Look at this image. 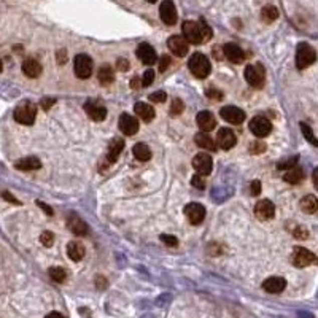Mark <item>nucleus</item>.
Wrapping results in <instances>:
<instances>
[{
  "label": "nucleus",
  "instance_id": "nucleus-1",
  "mask_svg": "<svg viewBox=\"0 0 318 318\" xmlns=\"http://www.w3.org/2000/svg\"><path fill=\"white\" fill-rule=\"evenodd\" d=\"M183 37L185 40L188 43H193V45H201L202 42H207L212 39V29L205 24L204 21H185L183 23Z\"/></svg>",
  "mask_w": 318,
  "mask_h": 318
},
{
  "label": "nucleus",
  "instance_id": "nucleus-2",
  "mask_svg": "<svg viewBox=\"0 0 318 318\" xmlns=\"http://www.w3.org/2000/svg\"><path fill=\"white\" fill-rule=\"evenodd\" d=\"M188 67L191 70V73L194 75L196 78H207L210 75V61L207 59V56L202 54V53H194L190 61H188Z\"/></svg>",
  "mask_w": 318,
  "mask_h": 318
},
{
  "label": "nucleus",
  "instance_id": "nucleus-3",
  "mask_svg": "<svg viewBox=\"0 0 318 318\" xmlns=\"http://www.w3.org/2000/svg\"><path fill=\"white\" fill-rule=\"evenodd\" d=\"M13 116L20 124L31 126V124H34L35 116H37V107H35V104H32L31 100H24L15 108Z\"/></svg>",
  "mask_w": 318,
  "mask_h": 318
},
{
  "label": "nucleus",
  "instance_id": "nucleus-4",
  "mask_svg": "<svg viewBox=\"0 0 318 318\" xmlns=\"http://www.w3.org/2000/svg\"><path fill=\"white\" fill-rule=\"evenodd\" d=\"M316 61V51L308 43H299L296 50V67L299 70L307 69Z\"/></svg>",
  "mask_w": 318,
  "mask_h": 318
},
{
  "label": "nucleus",
  "instance_id": "nucleus-5",
  "mask_svg": "<svg viewBox=\"0 0 318 318\" xmlns=\"http://www.w3.org/2000/svg\"><path fill=\"white\" fill-rule=\"evenodd\" d=\"M245 80L250 86L253 88H263L266 80V72L263 65H247L245 67Z\"/></svg>",
  "mask_w": 318,
  "mask_h": 318
},
{
  "label": "nucleus",
  "instance_id": "nucleus-6",
  "mask_svg": "<svg viewBox=\"0 0 318 318\" xmlns=\"http://www.w3.org/2000/svg\"><path fill=\"white\" fill-rule=\"evenodd\" d=\"M291 261L296 267H307V266H312L318 263V258L312 253V251H308L307 248L302 247H296L293 250V255H291Z\"/></svg>",
  "mask_w": 318,
  "mask_h": 318
},
{
  "label": "nucleus",
  "instance_id": "nucleus-7",
  "mask_svg": "<svg viewBox=\"0 0 318 318\" xmlns=\"http://www.w3.org/2000/svg\"><path fill=\"white\" fill-rule=\"evenodd\" d=\"M75 75L81 80H86L92 75V59L88 54H78L73 61Z\"/></svg>",
  "mask_w": 318,
  "mask_h": 318
},
{
  "label": "nucleus",
  "instance_id": "nucleus-8",
  "mask_svg": "<svg viewBox=\"0 0 318 318\" xmlns=\"http://www.w3.org/2000/svg\"><path fill=\"white\" fill-rule=\"evenodd\" d=\"M248 127H250L251 132L259 138L267 137L270 134V130H272V124H270V121L264 116H255L250 121Z\"/></svg>",
  "mask_w": 318,
  "mask_h": 318
},
{
  "label": "nucleus",
  "instance_id": "nucleus-9",
  "mask_svg": "<svg viewBox=\"0 0 318 318\" xmlns=\"http://www.w3.org/2000/svg\"><path fill=\"white\" fill-rule=\"evenodd\" d=\"M220 115L224 121H228L231 124H242L245 121V111L240 110L239 107L226 105L220 110Z\"/></svg>",
  "mask_w": 318,
  "mask_h": 318
},
{
  "label": "nucleus",
  "instance_id": "nucleus-10",
  "mask_svg": "<svg viewBox=\"0 0 318 318\" xmlns=\"http://www.w3.org/2000/svg\"><path fill=\"white\" fill-rule=\"evenodd\" d=\"M185 215L191 224H201L205 218V207L199 202H191L185 207Z\"/></svg>",
  "mask_w": 318,
  "mask_h": 318
},
{
  "label": "nucleus",
  "instance_id": "nucleus-11",
  "mask_svg": "<svg viewBox=\"0 0 318 318\" xmlns=\"http://www.w3.org/2000/svg\"><path fill=\"white\" fill-rule=\"evenodd\" d=\"M167 46H169V50L179 56V58H183V56L188 54L190 51V43L185 40V37L182 35H172L169 40H167Z\"/></svg>",
  "mask_w": 318,
  "mask_h": 318
},
{
  "label": "nucleus",
  "instance_id": "nucleus-12",
  "mask_svg": "<svg viewBox=\"0 0 318 318\" xmlns=\"http://www.w3.org/2000/svg\"><path fill=\"white\" fill-rule=\"evenodd\" d=\"M193 167H194L196 172L204 177V175H209L212 172L213 161H212V157L209 154L199 153V154H196L194 159H193Z\"/></svg>",
  "mask_w": 318,
  "mask_h": 318
},
{
  "label": "nucleus",
  "instance_id": "nucleus-13",
  "mask_svg": "<svg viewBox=\"0 0 318 318\" xmlns=\"http://www.w3.org/2000/svg\"><path fill=\"white\" fill-rule=\"evenodd\" d=\"M223 54L228 61H231L232 64H242L245 61V53L244 50L237 46L236 43H226L223 46Z\"/></svg>",
  "mask_w": 318,
  "mask_h": 318
},
{
  "label": "nucleus",
  "instance_id": "nucleus-14",
  "mask_svg": "<svg viewBox=\"0 0 318 318\" xmlns=\"http://www.w3.org/2000/svg\"><path fill=\"white\" fill-rule=\"evenodd\" d=\"M255 215L263 221L267 220H272L275 217V207L274 204L270 202L269 199H263V201H258V204L255 205Z\"/></svg>",
  "mask_w": 318,
  "mask_h": 318
},
{
  "label": "nucleus",
  "instance_id": "nucleus-15",
  "mask_svg": "<svg viewBox=\"0 0 318 318\" xmlns=\"http://www.w3.org/2000/svg\"><path fill=\"white\" fill-rule=\"evenodd\" d=\"M85 111L92 121H102L107 116V108L97 100H88L85 104Z\"/></svg>",
  "mask_w": 318,
  "mask_h": 318
},
{
  "label": "nucleus",
  "instance_id": "nucleus-16",
  "mask_svg": "<svg viewBox=\"0 0 318 318\" xmlns=\"http://www.w3.org/2000/svg\"><path fill=\"white\" fill-rule=\"evenodd\" d=\"M159 15H161V20L167 26H174L177 23V10L172 0H164L159 7Z\"/></svg>",
  "mask_w": 318,
  "mask_h": 318
},
{
  "label": "nucleus",
  "instance_id": "nucleus-17",
  "mask_svg": "<svg viewBox=\"0 0 318 318\" xmlns=\"http://www.w3.org/2000/svg\"><path fill=\"white\" fill-rule=\"evenodd\" d=\"M217 143L223 149H231L234 145L237 143V137H236V134H234L231 129L221 127L218 130V134H217Z\"/></svg>",
  "mask_w": 318,
  "mask_h": 318
},
{
  "label": "nucleus",
  "instance_id": "nucleus-18",
  "mask_svg": "<svg viewBox=\"0 0 318 318\" xmlns=\"http://www.w3.org/2000/svg\"><path fill=\"white\" fill-rule=\"evenodd\" d=\"M119 130L124 135H135L138 130V121L137 118L130 116L127 113H123L119 118Z\"/></svg>",
  "mask_w": 318,
  "mask_h": 318
},
{
  "label": "nucleus",
  "instance_id": "nucleus-19",
  "mask_svg": "<svg viewBox=\"0 0 318 318\" xmlns=\"http://www.w3.org/2000/svg\"><path fill=\"white\" fill-rule=\"evenodd\" d=\"M137 58L145 65H153V64H156V51L153 50L151 45L142 43V45H138V48H137Z\"/></svg>",
  "mask_w": 318,
  "mask_h": 318
},
{
  "label": "nucleus",
  "instance_id": "nucleus-20",
  "mask_svg": "<svg viewBox=\"0 0 318 318\" xmlns=\"http://www.w3.org/2000/svg\"><path fill=\"white\" fill-rule=\"evenodd\" d=\"M198 126L202 132H209V130L215 129V126H217V119H215L212 111L204 110L201 113H198Z\"/></svg>",
  "mask_w": 318,
  "mask_h": 318
},
{
  "label": "nucleus",
  "instance_id": "nucleus-21",
  "mask_svg": "<svg viewBox=\"0 0 318 318\" xmlns=\"http://www.w3.org/2000/svg\"><path fill=\"white\" fill-rule=\"evenodd\" d=\"M263 288L266 289L267 293L278 294V293H282L283 289L286 288V282H285V278H282V277H270V278L264 280Z\"/></svg>",
  "mask_w": 318,
  "mask_h": 318
},
{
  "label": "nucleus",
  "instance_id": "nucleus-22",
  "mask_svg": "<svg viewBox=\"0 0 318 318\" xmlns=\"http://www.w3.org/2000/svg\"><path fill=\"white\" fill-rule=\"evenodd\" d=\"M23 72L26 77H29V78H39L42 75V64L39 61L29 58L23 62Z\"/></svg>",
  "mask_w": 318,
  "mask_h": 318
},
{
  "label": "nucleus",
  "instance_id": "nucleus-23",
  "mask_svg": "<svg viewBox=\"0 0 318 318\" xmlns=\"http://www.w3.org/2000/svg\"><path fill=\"white\" fill-rule=\"evenodd\" d=\"M134 111H135V115L138 118H142L145 121V123H149V121H153V118L156 115L153 105L145 104V102H137V104L134 105Z\"/></svg>",
  "mask_w": 318,
  "mask_h": 318
},
{
  "label": "nucleus",
  "instance_id": "nucleus-24",
  "mask_svg": "<svg viewBox=\"0 0 318 318\" xmlns=\"http://www.w3.org/2000/svg\"><path fill=\"white\" fill-rule=\"evenodd\" d=\"M67 226L75 236H86L88 234V224L80 217H77V215H72V217L67 220Z\"/></svg>",
  "mask_w": 318,
  "mask_h": 318
},
{
  "label": "nucleus",
  "instance_id": "nucleus-25",
  "mask_svg": "<svg viewBox=\"0 0 318 318\" xmlns=\"http://www.w3.org/2000/svg\"><path fill=\"white\" fill-rule=\"evenodd\" d=\"M124 148V140L123 138H113L111 142L108 143V149H107V161L108 163H115L118 156L121 154Z\"/></svg>",
  "mask_w": 318,
  "mask_h": 318
},
{
  "label": "nucleus",
  "instance_id": "nucleus-26",
  "mask_svg": "<svg viewBox=\"0 0 318 318\" xmlns=\"http://www.w3.org/2000/svg\"><path fill=\"white\" fill-rule=\"evenodd\" d=\"M15 167L20 171H37L42 167V163L39 157L35 156H27V157H23L20 159V161L15 163Z\"/></svg>",
  "mask_w": 318,
  "mask_h": 318
},
{
  "label": "nucleus",
  "instance_id": "nucleus-27",
  "mask_svg": "<svg viewBox=\"0 0 318 318\" xmlns=\"http://www.w3.org/2000/svg\"><path fill=\"white\" fill-rule=\"evenodd\" d=\"M97 78H99V83H100L102 86H108V85H111V83L115 81V70H113V67H111L110 64H104V65H102V67L99 69Z\"/></svg>",
  "mask_w": 318,
  "mask_h": 318
},
{
  "label": "nucleus",
  "instance_id": "nucleus-28",
  "mask_svg": "<svg viewBox=\"0 0 318 318\" xmlns=\"http://www.w3.org/2000/svg\"><path fill=\"white\" fill-rule=\"evenodd\" d=\"M194 142L198 143L199 148L207 149V151H215V149H217V143L213 142V138L209 135V132H199V134H196Z\"/></svg>",
  "mask_w": 318,
  "mask_h": 318
},
{
  "label": "nucleus",
  "instance_id": "nucleus-29",
  "mask_svg": "<svg viewBox=\"0 0 318 318\" xmlns=\"http://www.w3.org/2000/svg\"><path fill=\"white\" fill-rule=\"evenodd\" d=\"M299 207H301V210L304 213L312 215V213H315L318 210V199L315 198L313 194H307L301 199V202H299Z\"/></svg>",
  "mask_w": 318,
  "mask_h": 318
},
{
  "label": "nucleus",
  "instance_id": "nucleus-30",
  "mask_svg": "<svg viewBox=\"0 0 318 318\" xmlns=\"http://www.w3.org/2000/svg\"><path fill=\"white\" fill-rule=\"evenodd\" d=\"M67 255L72 261H81L83 258H85L86 255V250L85 247H83L81 244H78V242H69L67 245Z\"/></svg>",
  "mask_w": 318,
  "mask_h": 318
},
{
  "label": "nucleus",
  "instance_id": "nucleus-31",
  "mask_svg": "<svg viewBox=\"0 0 318 318\" xmlns=\"http://www.w3.org/2000/svg\"><path fill=\"white\" fill-rule=\"evenodd\" d=\"M304 179V172L302 169H299V167H293V169H289L285 175H283V180L291 183V185H297L301 183Z\"/></svg>",
  "mask_w": 318,
  "mask_h": 318
},
{
  "label": "nucleus",
  "instance_id": "nucleus-32",
  "mask_svg": "<svg viewBox=\"0 0 318 318\" xmlns=\"http://www.w3.org/2000/svg\"><path fill=\"white\" fill-rule=\"evenodd\" d=\"M132 153H134V156L138 159V161H148V159L151 157V149H149L148 145H145V143L134 145Z\"/></svg>",
  "mask_w": 318,
  "mask_h": 318
},
{
  "label": "nucleus",
  "instance_id": "nucleus-33",
  "mask_svg": "<svg viewBox=\"0 0 318 318\" xmlns=\"http://www.w3.org/2000/svg\"><path fill=\"white\" fill-rule=\"evenodd\" d=\"M277 18H278V10L272 5H267V7L263 8V10H261V20H263L264 23H267V24L274 23Z\"/></svg>",
  "mask_w": 318,
  "mask_h": 318
},
{
  "label": "nucleus",
  "instance_id": "nucleus-34",
  "mask_svg": "<svg viewBox=\"0 0 318 318\" xmlns=\"http://www.w3.org/2000/svg\"><path fill=\"white\" fill-rule=\"evenodd\" d=\"M50 277L58 283H64L65 278H67V272L62 267H51L50 269Z\"/></svg>",
  "mask_w": 318,
  "mask_h": 318
},
{
  "label": "nucleus",
  "instance_id": "nucleus-35",
  "mask_svg": "<svg viewBox=\"0 0 318 318\" xmlns=\"http://www.w3.org/2000/svg\"><path fill=\"white\" fill-rule=\"evenodd\" d=\"M301 130H302V134L305 137V140H308L313 146H318V138L313 135V130L310 126H307L305 123H301Z\"/></svg>",
  "mask_w": 318,
  "mask_h": 318
},
{
  "label": "nucleus",
  "instance_id": "nucleus-36",
  "mask_svg": "<svg viewBox=\"0 0 318 318\" xmlns=\"http://www.w3.org/2000/svg\"><path fill=\"white\" fill-rule=\"evenodd\" d=\"M183 102L180 100V99H174L172 100V105H171V115H174V116H179V115H182V111H183Z\"/></svg>",
  "mask_w": 318,
  "mask_h": 318
},
{
  "label": "nucleus",
  "instance_id": "nucleus-37",
  "mask_svg": "<svg viewBox=\"0 0 318 318\" xmlns=\"http://www.w3.org/2000/svg\"><path fill=\"white\" fill-rule=\"evenodd\" d=\"M153 80H154V70L153 69H148L143 73V77L140 78V81H142V86H149L153 83Z\"/></svg>",
  "mask_w": 318,
  "mask_h": 318
},
{
  "label": "nucleus",
  "instance_id": "nucleus-38",
  "mask_svg": "<svg viewBox=\"0 0 318 318\" xmlns=\"http://www.w3.org/2000/svg\"><path fill=\"white\" fill-rule=\"evenodd\" d=\"M296 163H297V156H293L291 159H286V161H282V163H278V169L280 171H289V169H293V167H296Z\"/></svg>",
  "mask_w": 318,
  "mask_h": 318
},
{
  "label": "nucleus",
  "instance_id": "nucleus-39",
  "mask_svg": "<svg viewBox=\"0 0 318 318\" xmlns=\"http://www.w3.org/2000/svg\"><path fill=\"white\" fill-rule=\"evenodd\" d=\"M40 242L45 245V247H51L53 245V242H54V236H53V232L50 231H45L42 232V236H40Z\"/></svg>",
  "mask_w": 318,
  "mask_h": 318
},
{
  "label": "nucleus",
  "instance_id": "nucleus-40",
  "mask_svg": "<svg viewBox=\"0 0 318 318\" xmlns=\"http://www.w3.org/2000/svg\"><path fill=\"white\" fill-rule=\"evenodd\" d=\"M159 239H161V242H164V244L169 245V247H177V245H179V239L174 237V236H169V234H163Z\"/></svg>",
  "mask_w": 318,
  "mask_h": 318
},
{
  "label": "nucleus",
  "instance_id": "nucleus-41",
  "mask_svg": "<svg viewBox=\"0 0 318 318\" xmlns=\"http://www.w3.org/2000/svg\"><path fill=\"white\" fill-rule=\"evenodd\" d=\"M293 236H294L296 239H299V240H305V239H308V231H307L304 226H297V228L293 231Z\"/></svg>",
  "mask_w": 318,
  "mask_h": 318
},
{
  "label": "nucleus",
  "instance_id": "nucleus-42",
  "mask_svg": "<svg viewBox=\"0 0 318 318\" xmlns=\"http://www.w3.org/2000/svg\"><path fill=\"white\" fill-rule=\"evenodd\" d=\"M191 185L194 186V188H198V190H204L205 188V180H204V177L202 175H194L193 179H191Z\"/></svg>",
  "mask_w": 318,
  "mask_h": 318
},
{
  "label": "nucleus",
  "instance_id": "nucleus-43",
  "mask_svg": "<svg viewBox=\"0 0 318 318\" xmlns=\"http://www.w3.org/2000/svg\"><path fill=\"white\" fill-rule=\"evenodd\" d=\"M250 151L253 154H261V153L266 151V145L263 142H253L250 146Z\"/></svg>",
  "mask_w": 318,
  "mask_h": 318
},
{
  "label": "nucleus",
  "instance_id": "nucleus-44",
  "mask_svg": "<svg viewBox=\"0 0 318 318\" xmlns=\"http://www.w3.org/2000/svg\"><path fill=\"white\" fill-rule=\"evenodd\" d=\"M166 99H167V96H166L164 91H157V92H154V94L149 96V100L156 102V104H163V102H166Z\"/></svg>",
  "mask_w": 318,
  "mask_h": 318
},
{
  "label": "nucleus",
  "instance_id": "nucleus-45",
  "mask_svg": "<svg viewBox=\"0 0 318 318\" xmlns=\"http://www.w3.org/2000/svg\"><path fill=\"white\" fill-rule=\"evenodd\" d=\"M171 65V58L167 54L161 56V59H159V72H166L167 67Z\"/></svg>",
  "mask_w": 318,
  "mask_h": 318
},
{
  "label": "nucleus",
  "instance_id": "nucleus-46",
  "mask_svg": "<svg viewBox=\"0 0 318 318\" xmlns=\"http://www.w3.org/2000/svg\"><path fill=\"white\" fill-rule=\"evenodd\" d=\"M250 193H251V196H258L261 193V182L259 180H253V182H251Z\"/></svg>",
  "mask_w": 318,
  "mask_h": 318
},
{
  "label": "nucleus",
  "instance_id": "nucleus-47",
  "mask_svg": "<svg viewBox=\"0 0 318 318\" xmlns=\"http://www.w3.org/2000/svg\"><path fill=\"white\" fill-rule=\"evenodd\" d=\"M116 67H118V70H121V72H126V70H127V67H129V62H127V59H124V58H119V59L116 61Z\"/></svg>",
  "mask_w": 318,
  "mask_h": 318
},
{
  "label": "nucleus",
  "instance_id": "nucleus-48",
  "mask_svg": "<svg viewBox=\"0 0 318 318\" xmlns=\"http://www.w3.org/2000/svg\"><path fill=\"white\" fill-rule=\"evenodd\" d=\"M54 104H56V99H43V100L40 102V105H42L43 110H50L51 105H54Z\"/></svg>",
  "mask_w": 318,
  "mask_h": 318
},
{
  "label": "nucleus",
  "instance_id": "nucleus-49",
  "mask_svg": "<svg viewBox=\"0 0 318 318\" xmlns=\"http://www.w3.org/2000/svg\"><path fill=\"white\" fill-rule=\"evenodd\" d=\"M207 96L210 97V99H213V100H220L221 97H223V94L220 91H217V89H209L207 91Z\"/></svg>",
  "mask_w": 318,
  "mask_h": 318
},
{
  "label": "nucleus",
  "instance_id": "nucleus-50",
  "mask_svg": "<svg viewBox=\"0 0 318 318\" xmlns=\"http://www.w3.org/2000/svg\"><path fill=\"white\" fill-rule=\"evenodd\" d=\"M58 62H59L61 65H64L65 62H67V51H65V50L58 51Z\"/></svg>",
  "mask_w": 318,
  "mask_h": 318
},
{
  "label": "nucleus",
  "instance_id": "nucleus-51",
  "mask_svg": "<svg viewBox=\"0 0 318 318\" xmlns=\"http://www.w3.org/2000/svg\"><path fill=\"white\" fill-rule=\"evenodd\" d=\"M2 198H4L5 201H8V202H12V204H21L16 198H13V196H12L10 193H8V191H4V193H2Z\"/></svg>",
  "mask_w": 318,
  "mask_h": 318
},
{
  "label": "nucleus",
  "instance_id": "nucleus-52",
  "mask_svg": "<svg viewBox=\"0 0 318 318\" xmlns=\"http://www.w3.org/2000/svg\"><path fill=\"white\" fill-rule=\"evenodd\" d=\"M37 205H40V209H43L46 212V215H53V210L50 209V205H46L45 202H40V201H37Z\"/></svg>",
  "mask_w": 318,
  "mask_h": 318
},
{
  "label": "nucleus",
  "instance_id": "nucleus-53",
  "mask_svg": "<svg viewBox=\"0 0 318 318\" xmlns=\"http://www.w3.org/2000/svg\"><path fill=\"white\" fill-rule=\"evenodd\" d=\"M312 180H313V185H315V188L318 190V167L313 171V174H312Z\"/></svg>",
  "mask_w": 318,
  "mask_h": 318
},
{
  "label": "nucleus",
  "instance_id": "nucleus-54",
  "mask_svg": "<svg viewBox=\"0 0 318 318\" xmlns=\"http://www.w3.org/2000/svg\"><path fill=\"white\" fill-rule=\"evenodd\" d=\"M97 286L102 289V288H105L107 286V280H104L102 277H97Z\"/></svg>",
  "mask_w": 318,
  "mask_h": 318
},
{
  "label": "nucleus",
  "instance_id": "nucleus-55",
  "mask_svg": "<svg viewBox=\"0 0 318 318\" xmlns=\"http://www.w3.org/2000/svg\"><path fill=\"white\" fill-rule=\"evenodd\" d=\"M45 318H64V315L62 313H59V312H51V313H48Z\"/></svg>",
  "mask_w": 318,
  "mask_h": 318
},
{
  "label": "nucleus",
  "instance_id": "nucleus-56",
  "mask_svg": "<svg viewBox=\"0 0 318 318\" xmlns=\"http://www.w3.org/2000/svg\"><path fill=\"white\" fill-rule=\"evenodd\" d=\"M130 86L132 88H138V86H142V81H140V78H134L132 83H130Z\"/></svg>",
  "mask_w": 318,
  "mask_h": 318
},
{
  "label": "nucleus",
  "instance_id": "nucleus-57",
  "mask_svg": "<svg viewBox=\"0 0 318 318\" xmlns=\"http://www.w3.org/2000/svg\"><path fill=\"white\" fill-rule=\"evenodd\" d=\"M4 70V62H2V59H0V72Z\"/></svg>",
  "mask_w": 318,
  "mask_h": 318
},
{
  "label": "nucleus",
  "instance_id": "nucleus-58",
  "mask_svg": "<svg viewBox=\"0 0 318 318\" xmlns=\"http://www.w3.org/2000/svg\"><path fill=\"white\" fill-rule=\"evenodd\" d=\"M149 4H156V0H148Z\"/></svg>",
  "mask_w": 318,
  "mask_h": 318
}]
</instances>
